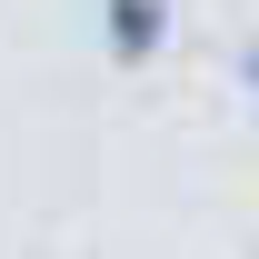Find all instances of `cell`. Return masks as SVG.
<instances>
[{
	"label": "cell",
	"instance_id": "cell-1",
	"mask_svg": "<svg viewBox=\"0 0 259 259\" xmlns=\"http://www.w3.org/2000/svg\"><path fill=\"white\" fill-rule=\"evenodd\" d=\"M100 20H110V40H120V50H160L169 0H100Z\"/></svg>",
	"mask_w": 259,
	"mask_h": 259
},
{
	"label": "cell",
	"instance_id": "cell-2",
	"mask_svg": "<svg viewBox=\"0 0 259 259\" xmlns=\"http://www.w3.org/2000/svg\"><path fill=\"white\" fill-rule=\"evenodd\" d=\"M249 90H259V50H249Z\"/></svg>",
	"mask_w": 259,
	"mask_h": 259
}]
</instances>
